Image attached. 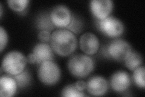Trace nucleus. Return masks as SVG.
Wrapping results in <instances>:
<instances>
[{"label":"nucleus","mask_w":145,"mask_h":97,"mask_svg":"<svg viewBox=\"0 0 145 97\" xmlns=\"http://www.w3.org/2000/svg\"><path fill=\"white\" fill-rule=\"evenodd\" d=\"M50 46L53 52L61 57H67L74 52L78 45L76 36L65 29H58L51 34Z\"/></svg>","instance_id":"nucleus-1"},{"label":"nucleus","mask_w":145,"mask_h":97,"mask_svg":"<svg viewBox=\"0 0 145 97\" xmlns=\"http://www.w3.org/2000/svg\"><path fill=\"white\" fill-rule=\"evenodd\" d=\"M68 68L71 75L77 78H84L94 70V63L87 55L76 54L69 59Z\"/></svg>","instance_id":"nucleus-2"},{"label":"nucleus","mask_w":145,"mask_h":97,"mask_svg":"<svg viewBox=\"0 0 145 97\" xmlns=\"http://www.w3.org/2000/svg\"><path fill=\"white\" fill-rule=\"evenodd\" d=\"M27 62V58L21 52L12 51L4 57L1 68L9 75L15 76L24 71Z\"/></svg>","instance_id":"nucleus-3"},{"label":"nucleus","mask_w":145,"mask_h":97,"mask_svg":"<svg viewBox=\"0 0 145 97\" xmlns=\"http://www.w3.org/2000/svg\"><path fill=\"white\" fill-rule=\"evenodd\" d=\"M61 75L59 67L53 61H45L40 64L38 76L43 84L47 86L54 85L60 80Z\"/></svg>","instance_id":"nucleus-4"},{"label":"nucleus","mask_w":145,"mask_h":97,"mask_svg":"<svg viewBox=\"0 0 145 97\" xmlns=\"http://www.w3.org/2000/svg\"><path fill=\"white\" fill-rule=\"evenodd\" d=\"M132 52V48L127 41L122 39H115L108 44V55L116 61H125Z\"/></svg>","instance_id":"nucleus-5"},{"label":"nucleus","mask_w":145,"mask_h":97,"mask_svg":"<svg viewBox=\"0 0 145 97\" xmlns=\"http://www.w3.org/2000/svg\"><path fill=\"white\" fill-rule=\"evenodd\" d=\"M98 28L103 34L112 38L121 36L124 32L123 22L112 16H108L105 19L99 20Z\"/></svg>","instance_id":"nucleus-6"},{"label":"nucleus","mask_w":145,"mask_h":97,"mask_svg":"<svg viewBox=\"0 0 145 97\" xmlns=\"http://www.w3.org/2000/svg\"><path fill=\"white\" fill-rule=\"evenodd\" d=\"M52 24L56 27L63 29L69 26L72 15L70 9L64 5H58L53 8L50 13Z\"/></svg>","instance_id":"nucleus-7"},{"label":"nucleus","mask_w":145,"mask_h":97,"mask_svg":"<svg viewBox=\"0 0 145 97\" xmlns=\"http://www.w3.org/2000/svg\"><path fill=\"white\" fill-rule=\"evenodd\" d=\"M90 9L97 19L102 20L109 16L113 8L111 0H92L90 1Z\"/></svg>","instance_id":"nucleus-8"},{"label":"nucleus","mask_w":145,"mask_h":97,"mask_svg":"<svg viewBox=\"0 0 145 97\" xmlns=\"http://www.w3.org/2000/svg\"><path fill=\"white\" fill-rule=\"evenodd\" d=\"M80 49L87 55H94L99 49L100 43L97 36L91 32H87L80 36L79 38Z\"/></svg>","instance_id":"nucleus-9"},{"label":"nucleus","mask_w":145,"mask_h":97,"mask_svg":"<svg viewBox=\"0 0 145 97\" xmlns=\"http://www.w3.org/2000/svg\"><path fill=\"white\" fill-rule=\"evenodd\" d=\"M108 89L107 81L101 76L92 77L87 83V89L88 93L91 95H103L106 93Z\"/></svg>","instance_id":"nucleus-10"},{"label":"nucleus","mask_w":145,"mask_h":97,"mask_svg":"<svg viewBox=\"0 0 145 97\" xmlns=\"http://www.w3.org/2000/svg\"><path fill=\"white\" fill-rule=\"evenodd\" d=\"M110 84L116 92H124L129 88L131 84V78L128 72L119 71L115 72L111 78Z\"/></svg>","instance_id":"nucleus-11"},{"label":"nucleus","mask_w":145,"mask_h":97,"mask_svg":"<svg viewBox=\"0 0 145 97\" xmlns=\"http://www.w3.org/2000/svg\"><path fill=\"white\" fill-rule=\"evenodd\" d=\"M17 82L11 75H4L0 78V96L10 97L15 94L17 89Z\"/></svg>","instance_id":"nucleus-12"},{"label":"nucleus","mask_w":145,"mask_h":97,"mask_svg":"<svg viewBox=\"0 0 145 97\" xmlns=\"http://www.w3.org/2000/svg\"><path fill=\"white\" fill-rule=\"evenodd\" d=\"M53 51L50 46L47 43H40L35 46L33 53L36 56V63L40 64L45 61H53L54 59Z\"/></svg>","instance_id":"nucleus-13"},{"label":"nucleus","mask_w":145,"mask_h":97,"mask_svg":"<svg viewBox=\"0 0 145 97\" xmlns=\"http://www.w3.org/2000/svg\"><path fill=\"white\" fill-rule=\"evenodd\" d=\"M125 66L130 71H134L135 69L141 66L143 63V58L142 55L137 52H133L131 53L129 57L125 60Z\"/></svg>","instance_id":"nucleus-14"},{"label":"nucleus","mask_w":145,"mask_h":97,"mask_svg":"<svg viewBox=\"0 0 145 97\" xmlns=\"http://www.w3.org/2000/svg\"><path fill=\"white\" fill-rule=\"evenodd\" d=\"M145 69L144 66H139L135 69L133 73V79L138 87L144 89L145 87Z\"/></svg>","instance_id":"nucleus-15"},{"label":"nucleus","mask_w":145,"mask_h":97,"mask_svg":"<svg viewBox=\"0 0 145 97\" xmlns=\"http://www.w3.org/2000/svg\"><path fill=\"white\" fill-rule=\"evenodd\" d=\"M61 96L66 97H81L85 96L83 92L79 90L75 84H70L65 86L61 92Z\"/></svg>","instance_id":"nucleus-16"},{"label":"nucleus","mask_w":145,"mask_h":97,"mask_svg":"<svg viewBox=\"0 0 145 97\" xmlns=\"http://www.w3.org/2000/svg\"><path fill=\"white\" fill-rule=\"evenodd\" d=\"M8 6L12 10L16 12H22L28 6L29 0H8Z\"/></svg>","instance_id":"nucleus-17"},{"label":"nucleus","mask_w":145,"mask_h":97,"mask_svg":"<svg viewBox=\"0 0 145 97\" xmlns=\"http://www.w3.org/2000/svg\"><path fill=\"white\" fill-rule=\"evenodd\" d=\"M16 81L17 84L20 87H24L29 84L30 80V76L27 71H23L17 75L12 76Z\"/></svg>","instance_id":"nucleus-18"},{"label":"nucleus","mask_w":145,"mask_h":97,"mask_svg":"<svg viewBox=\"0 0 145 97\" xmlns=\"http://www.w3.org/2000/svg\"><path fill=\"white\" fill-rule=\"evenodd\" d=\"M38 27L41 30H51L53 29L54 25L50 20V16L48 18L47 16H42L38 20Z\"/></svg>","instance_id":"nucleus-19"},{"label":"nucleus","mask_w":145,"mask_h":97,"mask_svg":"<svg viewBox=\"0 0 145 97\" xmlns=\"http://www.w3.org/2000/svg\"><path fill=\"white\" fill-rule=\"evenodd\" d=\"M81 22L75 17L72 16V15L71 21L70 23L69 26L67 27V29L72 32V33H78V32L81 30Z\"/></svg>","instance_id":"nucleus-20"},{"label":"nucleus","mask_w":145,"mask_h":97,"mask_svg":"<svg viewBox=\"0 0 145 97\" xmlns=\"http://www.w3.org/2000/svg\"><path fill=\"white\" fill-rule=\"evenodd\" d=\"M8 41V36L7 34L3 27L1 26L0 27V44H1V47H0V50L1 52H3V49L6 47Z\"/></svg>","instance_id":"nucleus-21"},{"label":"nucleus","mask_w":145,"mask_h":97,"mask_svg":"<svg viewBox=\"0 0 145 97\" xmlns=\"http://www.w3.org/2000/svg\"><path fill=\"white\" fill-rule=\"evenodd\" d=\"M38 38L42 43H47L50 41L51 34L49 31L40 30L38 34Z\"/></svg>","instance_id":"nucleus-22"},{"label":"nucleus","mask_w":145,"mask_h":97,"mask_svg":"<svg viewBox=\"0 0 145 97\" xmlns=\"http://www.w3.org/2000/svg\"><path fill=\"white\" fill-rule=\"evenodd\" d=\"M74 84L77 89L81 92H84L85 89H87V83L84 81H78Z\"/></svg>","instance_id":"nucleus-23"},{"label":"nucleus","mask_w":145,"mask_h":97,"mask_svg":"<svg viewBox=\"0 0 145 97\" xmlns=\"http://www.w3.org/2000/svg\"><path fill=\"white\" fill-rule=\"evenodd\" d=\"M27 62H29L30 64H34L36 62V58L35 55L32 53L28 55V56L27 57Z\"/></svg>","instance_id":"nucleus-24"},{"label":"nucleus","mask_w":145,"mask_h":97,"mask_svg":"<svg viewBox=\"0 0 145 97\" xmlns=\"http://www.w3.org/2000/svg\"><path fill=\"white\" fill-rule=\"evenodd\" d=\"M0 6H1V17H2V15H3V6H2L1 4H0Z\"/></svg>","instance_id":"nucleus-25"}]
</instances>
